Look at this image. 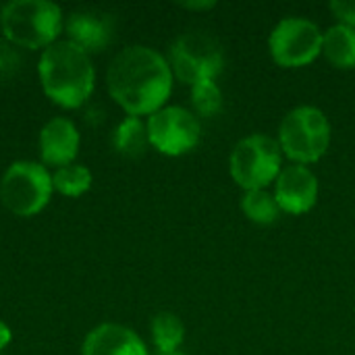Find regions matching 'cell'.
Instances as JSON below:
<instances>
[{
	"label": "cell",
	"mask_w": 355,
	"mask_h": 355,
	"mask_svg": "<svg viewBox=\"0 0 355 355\" xmlns=\"http://www.w3.org/2000/svg\"><path fill=\"white\" fill-rule=\"evenodd\" d=\"M106 83L112 100L129 116H144L166 106L173 92V71L154 48L129 46L112 58Z\"/></svg>",
	"instance_id": "6da1fadb"
},
{
	"label": "cell",
	"mask_w": 355,
	"mask_h": 355,
	"mask_svg": "<svg viewBox=\"0 0 355 355\" xmlns=\"http://www.w3.org/2000/svg\"><path fill=\"white\" fill-rule=\"evenodd\" d=\"M37 73L44 94L62 108H79L94 92L89 54L69 40H58L42 52Z\"/></svg>",
	"instance_id": "7a4b0ae2"
},
{
	"label": "cell",
	"mask_w": 355,
	"mask_h": 355,
	"mask_svg": "<svg viewBox=\"0 0 355 355\" xmlns=\"http://www.w3.org/2000/svg\"><path fill=\"white\" fill-rule=\"evenodd\" d=\"M277 141L293 164L318 162L331 146L329 116L318 106H295L283 116Z\"/></svg>",
	"instance_id": "3957f363"
},
{
	"label": "cell",
	"mask_w": 355,
	"mask_h": 355,
	"mask_svg": "<svg viewBox=\"0 0 355 355\" xmlns=\"http://www.w3.org/2000/svg\"><path fill=\"white\" fill-rule=\"evenodd\" d=\"M0 23L12 44L37 50L56 42L62 31V12L48 0H12L2 8Z\"/></svg>",
	"instance_id": "277c9868"
},
{
	"label": "cell",
	"mask_w": 355,
	"mask_h": 355,
	"mask_svg": "<svg viewBox=\"0 0 355 355\" xmlns=\"http://www.w3.org/2000/svg\"><path fill=\"white\" fill-rule=\"evenodd\" d=\"M233 181L245 189H268L283 171V150L266 133H252L239 139L229 158Z\"/></svg>",
	"instance_id": "5b68a950"
},
{
	"label": "cell",
	"mask_w": 355,
	"mask_h": 355,
	"mask_svg": "<svg viewBox=\"0 0 355 355\" xmlns=\"http://www.w3.org/2000/svg\"><path fill=\"white\" fill-rule=\"evenodd\" d=\"M166 60L173 77L187 85H196L206 79L216 81L225 69V50L212 33L187 31L171 44Z\"/></svg>",
	"instance_id": "8992f818"
},
{
	"label": "cell",
	"mask_w": 355,
	"mask_h": 355,
	"mask_svg": "<svg viewBox=\"0 0 355 355\" xmlns=\"http://www.w3.org/2000/svg\"><path fill=\"white\" fill-rule=\"evenodd\" d=\"M52 175L44 164L19 160L12 162L0 181V200L17 216L42 212L52 196Z\"/></svg>",
	"instance_id": "52a82bcc"
},
{
	"label": "cell",
	"mask_w": 355,
	"mask_h": 355,
	"mask_svg": "<svg viewBox=\"0 0 355 355\" xmlns=\"http://www.w3.org/2000/svg\"><path fill=\"white\" fill-rule=\"evenodd\" d=\"M322 37L324 33L314 21L306 17H285L272 27L268 50L279 67L300 69L322 54Z\"/></svg>",
	"instance_id": "ba28073f"
},
{
	"label": "cell",
	"mask_w": 355,
	"mask_h": 355,
	"mask_svg": "<svg viewBox=\"0 0 355 355\" xmlns=\"http://www.w3.org/2000/svg\"><path fill=\"white\" fill-rule=\"evenodd\" d=\"M146 125L150 146L164 156H183L202 139L200 119L183 106H164L150 114Z\"/></svg>",
	"instance_id": "9c48e42d"
},
{
	"label": "cell",
	"mask_w": 355,
	"mask_h": 355,
	"mask_svg": "<svg viewBox=\"0 0 355 355\" xmlns=\"http://www.w3.org/2000/svg\"><path fill=\"white\" fill-rule=\"evenodd\" d=\"M275 198L283 212L291 216H300L310 212L320 193L318 177L306 164H289L283 166L281 175L275 181Z\"/></svg>",
	"instance_id": "30bf717a"
},
{
	"label": "cell",
	"mask_w": 355,
	"mask_h": 355,
	"mask_svg": "<svg viewBox=\"0 0 355 355\" xmlns=\"http://www.w3.org/2000/svg\"><path fill=\"white\" fill-rule=\"evenodd\" d=\"M79 150V131L69 119H52L42 127L40 133V154L44 164L69 166L73 164Z\"/></svg>",
	"instance_id": "8fae6325"
},
{
	"label": "cell",
	"mask_w": 355,
	"mask_h": 355,
	"mask_svg": "<svg viewBox=\"0 0 355 355\" xmlns=\"http://www.w3.org/2000/svg\"><path fill=\"white\" fill-rule=\"evenodd\" d=\"M81 355H148V347L135 331L108 322L89 331Z\"/></svg>",
	"instance_id": "7c38bea8"
},
{
	"label": "cell",
	"mask_w": 355,
	"mask_h": 355,
	"mask_svg": "<svg viewBox=\"0 0 355 355\" xmlns=\"http://www.w3.org/2000/svg\"><path fill=\"white\" fill-rule=\"evenodd\" d=\"M67 33L69 42L79 46L81 50L89 52H100L104 50L114 33L112 19L104 12L96 10H77L67 19Z\"/></svg>",
	"instance_id": "4fadbf2b"
},
{
	"label": "cell",
	"mask_w": 355,
	"mask_h": 355,
	"mask_svg": "<svg viewBox=\"0 0 355 355\" xmlns=\"http://www.w3.org/2000/svg\"><path fill=\"white\" fill-rule=\"evenodd\" d=\"M322 54L339 69H355V29L337 23L324 31Z\"/></svg>",
	"instance_id": "5bb4252c"
},
{
	"label": "cell",
	"mask_w": 355,
	"mask_h": 355,
	"mask_svg": "<svg viewBox=\"0 0 355 355\" xmlns=\"http://www.w3.org/2000/svg\"><path fill=\"white\" fill-rule=\"evenodd\" d=\"M150 144L148 137V125L139 116H127L119 123L112 135V146L119 154L137 158L146 152Z\"/></svg>",
	"instance_id": "9a60e30c"
},
{
	"label": "cell",
	"mask_w": 355,
	"mask_h": 355,
	"mask_svg": "<svg viewBox=\"0 0 355 355\" xmlns=\"http://www.w3.org/2000/svg\"><path fill=\"white\" fill-rule=\"evenodd\" d=\"M241 210L252 223L262 225V227L275 225L283 214V210H281V206H279V202L270 189L245 191L241 198Z\"/></svg>",
	"instance_id": "2e32d148"
},
{
	"label": "cell",
	"mask_w": 355,
	"mask_h": 355,
	"mask_svg": "<svg viewBox=\"0 0 355 355\" xmlns=\"http://www.w3.org/2000/svg\"><path fill=\"white\" fill-rule=\"evenodd\" d=\"M152 341L158 352H177L185 341V324L173 312H160L152 320Z\"/></svg>",
	"instance_id": "e0dca14e"
},
{
	"label": "cell",
	"mask_w": 355,
	"mask_h": 355,
	"mask_svg": "<svg viewBox=\"0 0 355 355\" xmlns=\"http://www.w3.org/2000/svg\"><path fill=\"white\" fill-rule=\"evenodd\" d=\"M52 185L62 196L79 198L92 187V173L83 164H69L52 175Z\"/></svg>",
	"instance_id": "ac0fdd59"
},
{
	"label": "cell",
	"mask_w": 355,
	"mask_h": 355,
	"mask_svg": "<svg viewBox=\"0 0 355 355\" xmlns=\"http://www.w3.org/2000/svg\"><path fill=\"white\" fill-rule=\"evenodd\" d=\"M191 106L196 110V116L210 119L220 112L223 108V89L214 79L200 81L191 85Z\"/></svg>",
	"instance_id": "d6986e66"
},
{
	"label": "cell",
	"mask_w": 355,
	"mask_h": 355,
	"mask_svg": "<svg viewBox=\"0 0 355 355\" xmlns=\"http://www.w3.org/2000/svg\"><path fill=\"white\" fill-rule=\"evenodd\" d=\"M331 10L339 19V23L355 29V0H333Z\"/></svg>",
	"instance_id": "ffe728a7"
},
{
	"label": "cell",
	"mask_w": 355,
	"mask_h": 355,
	"mask_svg": "<svg viewBox=\"0 0 355 355\" xmlns=\"http://www.w3.org/2000/svg\"><path fill=\"white\" fill-rule=\"evenodd\" d=\"M183 8H189V10H208V8H214L216 2L214 0H202V2H181Z\"/></svg>",
	"instance_id": "44dd1931"
},
{
	"label": "cell",
	"mask_w": 355,
	"mask_h": 355,
	"mask_svg": "<svg viewBox=\"0 0 355 355\" xmlns=\"http://www.w3.org/2000/svg\"><path fill=\"white\" fill-rule=\"evenodd\" d=\"M10 337H12L10 335V329L4 322H0V349H4L10 343Z\"/></svg>",
	"instance_id": "7402d4cb"
},
{
	"label": "cell",
	"mask_w": 355,
	"mask_h": 355,
	"mask_svg": "<svg viewBox=\"0 0 355 355\" xmlns=\"http://www.w3.org/2000/svg\"><path fill=\"white\" fill-rule=\"evenodd\" d=\"M156 355H185L181 349H177V352H156Z\"/></svg>",
	"instance_id": "603a6c76"
}]
</instances>
